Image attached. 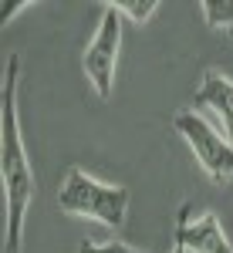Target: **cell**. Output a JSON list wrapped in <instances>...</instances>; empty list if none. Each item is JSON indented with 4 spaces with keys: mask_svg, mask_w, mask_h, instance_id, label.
I'll return each instance as SVG.
<instances>
[{
    "mask_svg": "<svg viewBox=\"0 0 233 253\" xmlns=\"http://www.w3.org/2000/svg\"><path fill=\"white\" fill-rule=\"evenodd\" d=\"M112 7H115L122 17L136 20V24H145L159 10V0H112Z\"/></svg>",
    "mask_w": 233,
    "mask_h": 253,
    "instance_id": "8",
    "label": "cell"
},
{
    "mask_svg": "<svg viewBox=\"0 0 233 253\" xmlns=\"http://www.w3.org/2000/svg\"><path fill=\"white\" fill-rule=\"evenodd\" d=\"M169 253H186V250H183V247H179V243H173V250H169Z\"/></svg>",
    "mask_w": 233,
    "mask_h": 253,
    "instance_id": "11",
    "label": "cell"
},
{
    "mask_svg": "<svg viewBox=\"0 0 233 253\" xmlns=\"http://www.w3.org/2000/svg\"><path fill=\"white\" fill-rule=\"evenodd\" d=\"M206 27H213L220 34L233 38V0H203L199 3Z\"/></svg>",
    "mask_w": 233,
    "mask_h": 253,
    "instance_id": "7",
    "label": "cell"
},
{
    "mask_svg": "<svg viewBox=\"0 0 233 253\" xmlns=\"http://www.w3.org/2000/svg\"><path fill=\"white\" fill-rule=\"evenodd\" d=\"M173 243H179L186 253H233V243L227 240L216 213H210V210L196 213L193 203H183V210L176 216Z\"/></svg>",
    "mask_w": 233,
    "mask_h": 253,
    "instance_id": "5",
    "label": "cell"
},
{
    "mask_svg": "<svg viewBox=\"0 0 233 253\" xmlns=\"http://www.w3.org/2000/svg\"><path fill=\"white\" fill-rule=\"evenodd\" d=\"M24 7H31V0H14V3H3V10H0L3 24H10V20H14V14H17V10H24Z\"/></svg>",
    "mask_w": 233,
    "mask_h": 253,
    "instance_id": "10",
    "label": "cell"
},
{
    "mask_svg": "<svg viewBox=\"0 0 233 253\" xmlns=\"http://www.w3.org/2000/svg\"><path fill=\"white\" fill-rule=\"evenodd\" d=\"M78 253H142L136 247H129V243H122V240H112V243H95V240H85Z\"/></svg>",
    "mask_w": 233,
    "mask_h": 253,
    "instance_id": "9",
    "label": "cell"
},
{
    "mask_svg": "<svg viewBox=\"0 0 233 253\" xmlns=\"http://www.w3.org/2000/svg\"><path fill=\"white\" fill-rule=\"evenodd\" d=\"M173 128L186 138L193 159L199 162V169L210 175L213 182H220V186L230 182L233 179V145H230V138L223 135L220 128H213L196 108L176 112L173 115Z\"/></svg>",
    "mask_w": 233,
    "mask_h": 253,
    "instance_id": "3",
    "label": "cell"
},
{
    "mask_svg": "<svg viewBox=\"0 0 233 253\" xmlns=\"http://www.w3.org/2000/svg\"><path fill=\"white\" fill-rule=\"evenodd\" d=\"M193 101H196V108L210 112L220 122V132L230 138V145H233V78H227L223 71L210 68L203 75V84L196 88Z\"/></svg>",
    "mask_w": 233,
    "mask_h": 253,
    "instance_id": "6",
    "label": "cell"
},
{
    "mask_svg": "<svg viewBox=\"0 0 233 253\" xmlns=\"http://www.w3.org/2000/svg\"><path fill=\"white\" fill-rule=\"evenodd\" d=\"M122 14L112 7V0L101 3V20H98L92 41L85 44L81 54V68L85 78L95 88L98 98H112L115 88V68H118V47H122Z\"/></svg>",
    "mask_w": 233,
    "mask_h": 253,
    "instance_id": "4",
    "label": "cell"
},
{
    "mask_svg": "<svg viewBox=\"0 0 233 253\" xmlns=\"http://www.w3.org/2000/svg\"><path fill=\"white\" fill-rule=\"evenodd\" d=\"M129 199L132 193L115 182H101L81 166H71L64 172V182L58 189V206L64 216L92 219L101 223L105 230H122L129 219Z\"/></svg>",
    "mask_w": 233,
    "mask_h": 253,
    "instance_id": "2",
    "label": "cell"
},
{
    "mask_svg": "<svg viewBox=\"0 0 233 253\" xmlns=\"http://www.w3.org/2000/svg\"><path fill=\"white\" fill-rule=\"evenodd\" d=\"M17 84H20V58L10 54L3 64V84H0V182H3V247L7 253H24V223L34 203V169L20 135V112H17Z\"/></svg>",
    "mask_w": 233,
    "mask_h": 253,
    "instance_id": "1",
    "label": "cell"
}]
</instances>
